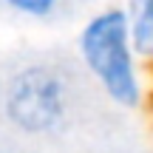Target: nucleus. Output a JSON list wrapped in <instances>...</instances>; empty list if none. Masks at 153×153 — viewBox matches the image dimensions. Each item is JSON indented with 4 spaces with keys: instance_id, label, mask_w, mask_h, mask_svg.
Here are the masks:
<instances>
[{
    "instance_id": "obj_2",
    "label": "nucleus",
    "mask_w": 153,
    "mask_h": 153,
    "mask_svg": "<svg viewBox=\"0 0 153 153\" xmlns=\"http://www.w3.org/2000/svg\"><path fill=\"white\" fill-rule=\"evenodd\" d=\"M65 79L48 65H28L6 88V116L26 133H45L65 116Z\"/></svg>"
},
{
    "instance_id": "obj_1",
    "label": "nucleus",
    "mask_w": 153,
    "mask_h": 153,
    "mask_svg": "<svg viewBox=\"0 0 153 153\" xmlns=\"http://www.w3.org/2000/svg\"><path fill=\"white\" fill-rule=\"evenodd\" d=\"M76 54L102 94L119 108H139L145 99L142 57L136 54L122 6H105L82 23Z\"/></svg>"
},
{
    "instance_id": "obj_3",
    "label": "nucleus",
    "mask_w": 153,
    "mask_h": 153,
    "mask_svg": "<svg viewBox=\"0 0 153 153\" xmlns=\"http://www.w3.org/2000/svg\"><path fill=\"white\" fill-rule=\"evenodd\" d=\"M128 28L142 62H153V0H128L125 6Z\"/></svg>"
},
{
    "instance_id": "obj_4",
    "label": "nucleus",
    "mask_w": 153,
    "mask_h": 153,
    "mask_svg": "<svg viewBox=\"0 0 153 153\" xmlns=\"http://www.w3.org/2000/svg\"><path fill=\"white\" fill-rule=\"evenodd\" d=\"M65 0H3V6L11 14L23 20H51L62 9Z\"/></svg>"
}]
</instances>
